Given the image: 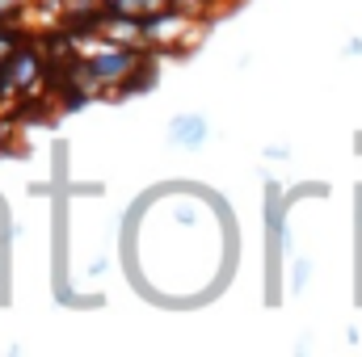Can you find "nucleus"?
<instances>
[{"label":"nucleus","mask_w":362,"mask_h":357,"mask_svg":"<svg viewBox=\"0 0 362 357\" xmlns=\"http://www.w3.org/2000/svg\"><path fill=\"white\" fill-rule=\"evenodd\" d=\"M139 55H144V47H122V42H110V38H101L97 47H93L89 55H85V63H89V72L105 85V92L114 89L135 63H139Z\"/></svg>","instance_id":"1"},{"label":"nucleus","mask_w":362,"mask_h":357,"mask_svg":"<svg viewBox=\"0 0 362 357\" xmlns=\"http://www.w3.org/2000/svg\"><path fill=\"white\" fill-rule=\"evenodd\" d=\"M0 72H4V89H8V97H17V92H34L38 85H42V55H38L34 47L17 42L13 55L0 63Z\"/></svg>","instance_id":"2"},{"label":"nucleus","mask_w":362,"mask_h":357,"mask_svg":"<svg viewBox=\"0 0 362 357\" xmlns=\"http://www.w3.org/2000/svg\"><path fill=\"white\" fill-rule=\"evenodd\" d=\"M206 135H211V126H206V118H198V114H177L173 122H169V143L173 147H202L206 143Z\"/></svg>","instance_id":"3"},{"label":"nucleus","mask_w":362,"mask_h":357,"mask_svg":"<svg viewBox=\"0 0 362 357\" xmlns=\"http://www.w3.org/2000/svg\"><path fill=\"white\" fill-rule=\"evenodd\" d=\"M110 8H114V13H122V17H135V21H139V17L156 13V8H160V0H114Z\"/></svg>","instance_id":"4"},{"label":"nucleus","mask_w":362,"mask_h":357,"mask_svg":"<svg viewBox=\"0 0 362 357\" xmlns=\"http://www.w3.org/2000/svg\"><path fill=\"white\" fill-rule=\"evenodd\" d=\"M30 0H0V17H17Z\"/></svg>","instance_id":"5"},{"label":"nucleus","mask_w":362,"mask_h":357,"mask_svg":"<svg viewBox=\"0 0 362 357\" xmlns=\"http://www.w3.org/2000/svg\"><path fill=\"white\" fill-rule=\"evenodd\" d=\"M308 273H312V261H299V265H295V277H291V282H295V290H303Z\"/></svg>","instance_id":"6"},{"label":"nucleus","mask_w":362,"mask_h":357,"mask_svg":"<svg viewBox=\"0 0 362 357\" xmlns=\"http://www.w3.org/2000/svg\"><path fill=\"white\" fill-rule=\"evenodd\" d=\"M286 156H291L286 143H282V147H266V160H286Z\"/></svg>","instance_id":"7"},{"label":"nucleus","mask_w":362,"mask_h":357,"mask_svg":"<svg viewBox=\"0 0 362 357\" xmlns=\"http://www.w3.org/2000/svg\"><path fill=\"white\" fill-rule=\"evenodd\" d=\"M341 55H350V59H354V55H362V38H350V42L341 47Z\"/></svg>","instance_id":"8"},{"label":"nucleus","mask_w":362,"mask_h":357,"mask_svg":"<svg viewBox=\"0 0 362 357\" xmlns=\"http://www.w3.org/2000/svg\"><path fill=\"white\" fill-rule=\"evenodd\" d=\"M160 4H173V0H160Z\"/></svg>","instance_id":"9"}]
</instances>
